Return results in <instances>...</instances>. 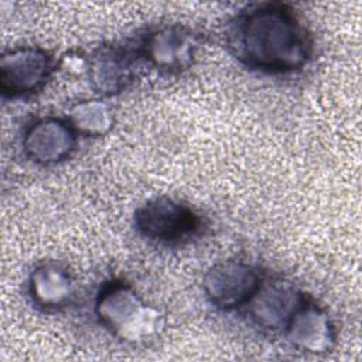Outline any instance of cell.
Returning a JSON list of instances; mask_svg holds the SVG:
<instances>
[{
    "mask_svg": "<svg viewBox=\"0 0 362 362\" xmlns=\"http://www.w3.org/2000/svg\"><path fill=\"white\" fill-rule=\"evenodd\" d=\"M229 54L250 71L288 75L304 69L314 55V41L296 10L281 1L252 3L225 27Z\"/></svg>",
    "mask_w": 362,
    "mask_h": 362,
    "instance_id": "6da1fadb",
    "label": "cell"
},
{
    "mask_svg": "<svg viewBox=\"0 0 362 362\" xmlns=\"http://www.w3.org/2000/svg\"><path fill=\"white\" fill-rule=\"evenodd\" d=\"M93 311L106 332L132 345L151 341L164 327L160 310L124 279L102 283L95 297Z\"/></svg>",
    "mask_w": 362,
    "mask_h": 362,
    "instance_id": "7a4b0ae2",
    "label": "cell"
},
{
    "mask_svg": "<svg viewBox=\"0 0 362 362\" xmlns=\"http://www.w3.org/2000/svg\"><path fill=\"white\" fill-rule=\"evenodd\" d=\"M133 226L146 240L163 246H181L202 232L201 215L187 202L157 195L140 204L133 214Z\"/></svg>",
    "mask_w": 362,
    "mask_h": 362,
    "instance_id": "3957f363",
    "label": "cell"
},
{
    "mask_svg": "<svg viewBox=\"0 0 362 362\" xmlns=\"http://www.w3.org/2000/svg\"><path fill=\"white\" fill-rule=\"evenodd\" d=\"M136 42L147 68L171 76L194 65L201 48V35L180 23H163L137 34Z\"/></svg>",
    "mask_w": 362,
    "mask_h": 362,
    "instance_id": "277c9868",
    "label": "cell"
},
{
    "mask_svg": "<svg viewBox=\"0 0 362 362\" xmlns=\"http://www.w3.org/2000/svg\"><path fill=\"white\" fill-rule=\"evenodd\" d=\"M146 66L136 38L103 42L85 55V72L90 88L100 98H109L127 90Z\"/></svg>",
    "mask_w": 362,
    "mask_h": 362,
    "instance_id": "5b68a950",
    "label": "cell"
},
{
    "mask_svg": "<svg viewBox=\"0 0 362 362\" xmlns=\"http://www.w3.org/2000/svg\"><path fill=\"white\" fill-rule=\"evenodd\" d=\"M59 68V61L40 45H17L0 57V92L6 99H23L40 92Z\"/></svg>",
    "mask_w": 362,
    "mask_h": 362,
    "instance_id": "8992f818",
    "label": "cell"
},
{
    "mask_svg": "<svg viewBox=\"0 0 362 362\" xmlns=\"http://www.w3.org/2000/svg\"><path fill=\"white\" fill-rule=\"evenodd\" d=\"M264 272L253 262L228 257L214 263L202 279L206 301L223 313L242 311L260 286Z\"/></svg>",
    "mask_w": 362,
    "mask_h": 362,
    "instance_id": "52a82bcc",
    "label": "cell"
},
{
    "mask_svg": "<svg viewBox=\"0 0 362 362\" xmlns=\"http://www.w3.org/2000/svg\"><path fill=\"white\" fill-rule=\"evenodd\" d=\"M308 298L310 296L291 280L264 274L242 313L260 331L283 334L294 314Z\"/></svg>",
    "mask_w": 362,
    "mask_h": 362,
    "instance_id": "ba28073f",
    "label": "cell"
},
{
    "mask_svg": "<svg viewBox=\"0 0 362 362\" xmlns=\"http://www.w3.org/2000/svg\"><path fill=\"white\" fill-rule=\"evenodd\" d=\"M76 141L78 134L66 117L41 116L24 127L21 148L31 163L51 167L69 158Z\"/></svg>",
    "mask_w": 362,
    "mask_h": 362,
    "instance_id": "9c48e42d",
    "label": "cell"
},
{
    "mask_svg": "<svg viewBox=\"0 0 362 362\" xmlns=\"http://www.w3.org/2000/svg\"><path fill=\"white\" fill-rule=\"evenodd\" d=\"M283 335L293 348L314 355L327 354L337 345L332 317L311 297L294 314Z\"/></svg>",
    "mask_w": 362,
    "mask_h": 362,
    "instance_id": "30bf717a",
    "label": "cell"
},
{
    "mask_svg": "<svg viewBox=\"0 0 362 362\" xmlns=\"http://www.w3.org/2000/svg\"><path fill=\"white\" fill-rule=\"evenodd\" d=\"M27 293L35 308L55 313L71 304L75 296L74 277L62 263L45 260L31 269L27 277Z\"/></svg>",
    "mask_w": 362,
    "mask_h": 362,
    "instance_id": "8fae6325",
    "label": "cell"
},
{
    "mask_svg": "<svg viewBox=\"0 0 362 362\" xmlns=\"http://www.w3.org/2000/svg\"><path fill=\"white\" fill-rule=\"evenodd\" d=\"M66 119L76 134L83 137L106 136L115 126L113 109L102 98L78 100L69 107Z\"/></svg>",
    "mask_w": 362,
    "mask_h": 362,
    "instance_id": "7c38bea8",
    "label": "cell"
}]
</instances>
